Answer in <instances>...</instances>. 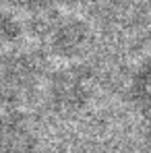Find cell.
Masks as SVG:
<instances>
[{
    "label": "cell",
    "instance_id": "1",
    "mask_svg": "<svg viewBox=\"0 0 151 153\" xmlns=\"http://www.w3.org/2000/svg\"><path fill=\"white\" fill-rule=\"evenodd\" d=\"M46 76V58L39 52H15L0 66V100L8 105L23 103Z\"/></svg>",
    "mask_w": 151,
    "mask_h": 153
},
{
    "label": "cell",
    "instance_id": "2",
    "mask_svg": "<svg viewBox=\"0 0 151 153\" xmlns=\"http://www.w3.org/2000/svg\"><path fill=\"white\" fill-rule=\"evenodd\" d=\"M48 102L60 114L81 112L93 93V73L85 64H71L48 76Z\"/></svg>",
    "mask_w": 151,
    "mask_h": 153
},
{
    "label": "cell",
    "instance_id": "3",
    "mask_svg": "<svg viewBox=\"0 0 151 153\" xmlns=\"http://www.w3.org/2000/svg\"><path fill=\"white\" fill-rule=\"evenodd\" d=\"M54 56L75 60L91 46V27L77 17H58L44 37Z\"/></svg>",
    "mask_w": 151,
    "mask_h": 153
},
{
    "label": "cell",
    "instance_id": "4",
    "mask_svg": "<svg viewBox=\"0 0 151 153\" xmlns=\"http://www.w3.org/2000/svg\"><path fill=\"white\" fill-rule=\"evenodd\" d=\"M37 147L35 132L25 114L13 110L0 118V153H33Z\"/></svg>",
    "mask_w": 151,
    "mask_h": 153
},
{
    "label": "cell",
    "instance_id": "5",
    "mask_svg": "<svg viewBox=\"0 0 151 153\" xmlns=\"http://www.w3.org/2000/svg\"><path fill=\"white\" fill-rule=\"evenodd\" d=\"M128 100L151 126V62L141 64L132 75L128 83Z\"/></svg>",
    "mask_w": 151,
    "mask_h": 153
},
{
    "label": "cell",
    "instance_id": "6",
    "mask_svg": "<svg viewBox=\"0 0 151 153\" xmlns=\"http://www.w3.org/2000/svg\"><path fill=\"white\" fill-rule=\"evenodd\" d=\"M21 35V25L8 15L0 10V48L6 44H13Z\"/></svg>",
    "mask_w": 151,
    "mask_h": 153
},
{
    "label": "cell",
    "instance_id": "7",
    "mask_svg": "<svg viewBox=\"0 0 151 153\" xmlns=\"http://www.w3.org/2000/svg\"><path fill=\"white\" fill-rule=\"evenodd\" d=\"M4 4H10V6H17V8H23L27 13H33L37 8H42L44 4H48L46 0H0Z\"/></svg>",
    "mask_w": 151,
    "mask_h": 153
}]
</instances>
